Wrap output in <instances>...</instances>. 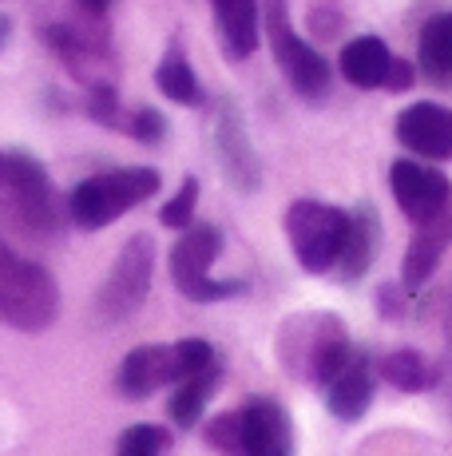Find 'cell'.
I'll return each mask as SVG.
<instances>
[{
    "instance_id": "obj_1",
    "label": "cell",
    "mask_w": 452,
    "mask_h": 456,
    "mask_svg": "<svg viewBox=\"0 0 452 456\" xmlns=\"http://www.w3.org/2000/svg\"><path fill=\"white\" fill-rule=\"evenodd\" d=\"M274 354L282 373L326 389L350 365L353 341L337 314H294V318H286L278 326Z\"/></svg>"
},
{
    "instance_id": "obj_2",
    "label": "cell",
    "mask_w": 452,
    "mask_h": 456,
    "mask_svg": "<svg viewBox=\"0 0 452 456\" xmlns=\"http://www.w3.org/2000/svg\"><path fill=\"white\" fill-rule=\"evenodd\" d=\"M0 215L32 239L60 234L68 207L60 203L44 163L20 151H0Z\"/></svg>"
},
{
    "instance_id": "obj_3",
    "label": "cell",
    "mask_w": 452,
    "mask_h": 456,
    "mask_svg": "<svg viewBox=\"0 0 452 456\" xmlns=\"http://www.w3.org/2000/svg\"><path fill=\"white\" fill-rule=\"evenodd\" d=\"M163 175L155 167H119V171H103L76 183L64 207L80 231H100V226H111L116 218H124L127 210H135L139 203L155 199Z\"/></svg>"
},
{
    "instance_id": "obj_4",
    "label": "cell",
    "mask_w": 452,
    "mask_h": 456,
    "mask_svg": "<svg viewBox=\"0 0 452 456\" xmlns=\"http://www.w3.org/2000/svg\"><path fill=\"white\" fill-rule=\"evenodd\" d=\"M60 318V286L40 262L0 239V322L20 333H44Z\"/></svg>"
},
{
    "instance_id": "obj_5",
    "label": "cell",
    "mask_w": 452,
    "mask_h": 456,
    "mask_svg": "<svg viewBox=\"0 0 452 456\" xmlns=\"http://www.w3.org/2000/svg\"><path fill=\"white\" fill-rule=\"evenodd\" d=\"M262 32L270 40L274 64L282 72V80L290 84V92L306 103H326L329 92H334V72H329L326 56L314 44L294 32L286 0H262Z\"/></svg>"
},
{
    "instance_id": "obj_6",
    "label": "cell",
    "mask_w": 452,
    "mask_h": 456,
    "mask_svg": "<svg viewBox=\"0 0 452 456\" xmlns=\"http://www.w3.org/2000/svg\"><path fill=\"white\" fill-rule=\"evenodd\" d=\"M282 231L306 274H329V270H337V258H342L350 210L318 203V199H298V203L286 207Z\"/></svg>"
},
{
    "instance_id": "obj_7",
    "label": "cell",
    "mask_w": 452,
    "mask_h": 456,
    "mask_svg": "<svg viewBox=\"0 0 452 456\" xmlns=\"http://www.w3.org/2000/svg\"><path fill=\"white\" fill-rule=\"evenodd\" d=\"M222 250V234L211 223H195L190 231H182V239L171 250V282L179 286L182 297L206 305V302H222V297L246 294L242 278H214L211 266Z\"/></svg>"
},
{
    "instance_id": "obj_8",
    "label": "cell",
    "mask_w": 452,
    "mask_h": 456,
    "mask_svg": "<svg viewBox=\"0 0 452 456\" xmlns=\"http://www.w3.org/2000/svg\"><path fill=\"white\" fill-rule=\"evenodd\" d=\"M151 274H155V242L147 234H132L119 247L116 262H111L108 282L95 294V314L103 326H119L132 314H139V305L147 302L151 290Z\"/></svg>"
},
{
    "instance_id": "obj_9",
    "label": "cell",
    "mask_w": 452,
    "mask_h": 456,
    "mask_svg": "<svg viewBox=\"0 0 452 456\" xmlns=\"http://www.w3.org/2000/svg\"><path fill=\"white\" fill-rule=\"evenodd\" d=\"M44 40L52 56L64 64V72L72 76L84 92H108L116 87V56H111L108 37H100L95 28H80L72 20H56L44 28Z\"/></svg>"
},
{
    "instance_id": "obj_10",
    "label": "cell",
    "mask_w": 452,
    "mask_h": 456,
    "mask_svg": "<svg viewBox=\"0 0 452 456\" xmlns=\"http://www.w3.org/2000/svg\"><path fill=\"white\" fill-rule=\"evenodd\" d=\"M389 187H393V199H397V207H401V215L413 226L440 218L452 203L448 179L437 167H424L421 159H397L389 167Z\"/></svg>"
},
{
    "instance_id": "obj_11",
    "label": "cell",
    "mask_w": 452,
    "mask_h": 456,
    "mask_svg": "<svg viewBox=\"0 0 452 456\" xmlns=\"http://www.w3.org/2000/svg\"><path fill=\"white\" fill-rule=\"evenodd\" d=\"M211 135H214V155H219V167H222L226 183H230L234 191H242V195L258 191V183H262L258 151H254V143H250L246 124H242V111L234 108L230 100H222L219 111H214Z\"/></svg>"
},
{
    "instance_id": "obj_12",
    "label": "cell",
    "mask_w": 452,
    "mask_h": 456,
    "mask_svg": "<svg viewBox=\"0 0 452 456\" xmlns=\"http://www.w3.org/2000/svg\"><path fill=\"white\" fill-rule=\"evenodd\" d=\"M397 143L408 147L416 159L448 163L452 159V108L421 100L397 116Z\"/></svg>"
},
{
    "instance_id": "obj_13",
    "label": "cell",
    "mask_w": 452,
    "mask_h": 456,
    "mask_svg": "<svg viewBox=\"0 0 452 456\" xmlns=\"http://www.w3.org/2000/svg\"><path fill=\"white\" fill-rule=\"evenodd\" d=\"M167 385H179L175 346H139L116 370V389L127 401H147Z\"/></svg>"
},
{
    "instance_id": "obj_14",
    "label": "cell",
    "mask_w": 452,
    "mask_h": 456,
    "mask_svg": "<svg viewBox=\"0 0 452 456\" xmlns=\"http://www.w3.org/2000/svg\"><path fill=\"white\" fill-rule=\"evenodd\" d=\"M242 413V456H294V428L274 397L246 401Z\"/></svg>"
},
{
    "instance_id": "obj_15",
    "label": "cell",
    "mask_w": 452,
    "mask_h": 456,
    "mask_svg": "<svg viewBox=\"0 0 452 456\" xmlns=\"http://www.w3.org/2000/svg\"><path fill=\"white\" fill-rule=\"evenodd\" d=\"M214 8V37L226 60L242 64L258 52L262 37V4L258 0H211Z\"/></svg>"
},
{
    "instance_id": "obj_16",
    "label": "cell",
    "mask_w": 452,
    "mask_h": 456,
    "mask_svg": "<svg viewBox=\"0 0 452 456\" xmlns=\"http://www.w3.org/2000/svg\"><path fill=\"white\" fill-rule=\"evenodd\" d=\"M448 247H452V215L448 210L440 218H432V223L416 226L408 247H405V262H401L405 294H416L432 274H437V266H440V258H445Z\"/></svg>"
},
{
    "instance_id": "obj_17",
    "label": "cell",
    "mask_w": 452,
    "mask_h": 456,
    "mask_svg": "<svg viewBox=\"0 0 452 456\" xmlns=\"http://www.w3.org/2000/svg\"><path fill=\"white\" fill-rule=\"evenodd\" d=\"M369 401H373V365L361 349H353L350 365L326 385V405L337 420H358L365 417Z\"/></svg>"
},
{
    "instance_id": "obj_18",
    "label": "cell",
    "mask_w": 452,
    "mask_h": 456,
    "mask_svg": "<svg viewBox=\"0 0 452 456\" xmlns=\"http://www.w3.org/2000/svg\"><path fill=\"white\" fill-rule=\"evenodd\" d=\"M393 64V52L381 37H353L337 56V72L345 84H353L358 92H377L385 84V72Z\"/></svg>"
},
{
    "instance_id": "obj_19",
    "label": "cell",
    "mask_w": 452,
    "mask_h": 456,
    "mask_svg": "<svg viewBox=\"0 0 452 456\" xmlns=\"http://www.w3.org/2000/svg\"><path fill=\"white\" fill-rule=\"evenodd\" d=\"M377 242H381L377 215H373L369 203H361L358 210H350V231H345V247H342V258H337V274L345 282H358L369 270L373 254H377Z\"/></svg>"
},
{
    "instance_id": "obj_20",
    "label": "cell",
    "mask_w": 452,
    "mask_h": 456,
    "mask_svg": "<svg viewBox=\"0 0 452 456\" xmlns=\"http://www.w3.org/2000/svg\"><path fill=\"white\" fill-rule=\"evenodd\" d=\"M416 68L437 87L452 84V12H437L416 40Z\"/></svg>"
},
{
    "instance_id": "obj_21",
    "label": "cell",
    "mask_w": 452,
    "mask_h": 456,
    "mask_svg": "<svg viewBox=\"0 0 452 456\" xmlns=\"http://www.w3.org/2000/svg\"><path fill=\"white\" fill-rule=\"evenodd\" d=\"M155 87H159L171 103H179V108H203L206 103L203 80H198V72L187 64V56H182L179 48H171L167 56L155 64Z\"/></svg>"
},
{
    "instance_id": "obj_22",
    "label": "cell",
    "mask_w": 452,
    "mask_h": 456,
    "mask_svg": "<svg viewBox=\"0 0 452 456\" xmlns=\"http://www.w3.org/2000/svg\"><path fill=\"white\" fill-rule=\"evenodd\" d=\"M219 381H222V362H214L211 370H203V373L187 377V381H179V385H175V393H171V401H167L171 420H175L179 428H195V420L203 417L206 401L214 397Z\"/></svg>"
},
{
    "instance_id": "obj_23",
    "label": "cell",
    "mask_w": 452,
    "mask_h": 456,
    "mask_svg": "<svg viewBox=\"0 0 452 456\" xmlns=\"http://www.w3.org/2000/svg\"><path fill=\"white\" fill-rule=\"evenodd\" d=\"M377 373L385 377L393 389H401V393H421V389H429L432 385V365H429V357L424 354H416V349H393V354H385L377 362Z\"/></svg>"
},
{
    "instance_id": "obj_24",
    "label": "cell",
    "mask_w": 452,
    "mask_h": 456,
    "mask_svg": "<svg viewBox=\"0 0 452 456\" xmlns=\"http://www.w3.org/2000/svg\"><path fill=\"white\" fill-rule=\"evenodd\" d=\"M171 436L159 425H132L119 433L116 456H167Z\"/></svg>"
},
{
    "instance_id": "obj_25",
    "label": "cell",
    "mask_w": 452,
    "mask_h": 456,
    "mask_svg": "<svg viewBox=\"0 0 452 456\" xmlns=\"http://www.w3.org/2000/svg\"><path fill=\"white\" fill-rule=\"evenodd\" d=\"M195 207H198V179L195 175H187L182 187L167 199V203H163L159 223L171 226V231H190V226H195Z\"/></svg>"
},
{
    "instance_id": "obj_26",
    "label": "cell",
    "mask_w": 452,
    "mask_h": 456,
    "mask_svg": "<svg viewBox=\"0 0 452 456\" xmlns=\"http://www.w3.org/2000/svg\"><path fill=\"white\" fill-rule=\"evenodd\" d=\"M124 135H132L135 143H163V135H167V116L155 108H135L132 116H127V127Z\"/></svg>"
},
{
    "instance_id": "obj_27",
    "label": "cell",
    "mask_w": 452,
    "mask_h": 456,
    "mask_svg": "<svg viewBox=\"0 0 452 456\" xmlns=\"http://www.w3.org/2000/svg\"><path fill=\"white\" fill-rule=\"evenodd\" d=\"M206 441L219 452L242 456V413H219L206 425Z\"/></svg>"
},
{
    "instance_id": "obj_28",
    "label": "cell",
    "mask_w": 452,
    "mask_h": 456,
    "mask_svg": "<svg viewBox=\"0 0 452 456\" xmlns=\"http://www.w3.org/2000/svg\"><path fill=\"white\" fill-rule=\"evenodd\" d=\"M377 314L381 318H401L405 314V286L401 282H389L377 290Z\"/></svg>"
},
{
    "instance_id": "obj_29",
    "label": "cell",
    "mask_w": 452,
    "mask_h": 456,
    "mask_svg": "<svg viewBox=\"0 0 452 456\" xmlns=\"http://www.w3.org/2000/svg\"><path fill=\"white\" fill-rule=\"evenodd\" d=\"M416 84V64H408V60H397L393 56V64H389V72H385V92H408V87Z\"/></svg>"
},
{
    "instance_id": "obj_30",
    "label": "cell",
    "mask_w": 452,
    "mask_h": 456,
    "mask_svg": "<svg viewBox=\"0 0 452 456\" xmlns=\"http://www.w3.org/2000/svg\"><path fill=\"white\" fill-rule=\"evenodd\" d=\"M76 4L84 8V16H92V20H103V12L111 8V0H76Z\"/></svg>"
},
{
    "instance_id": "obj_31",
    "label": "cell",
    "mask_w": 452,
    "mask_h": 456,
    "mask_svg": "<svg viewBox=\"0 0 452 456\" xmlns=\"http://www.w3.org/2000/svg\"><path fill=\"white\" fill-rule=\"evenodd\" d=\"M445 389L452 393V305H448V357H445Z\"/></svg>"
},
{
    "instance_id": "obj_32",
    "label": "cell",
    "mask_w": 452,
    "mask_h": 456,
    "mask_svg": "<svg viewBox=\"0 0 452 456\" xmlns=\"http://www.w3.org/2000/svg\"><path fill=\"white\" fill-rule=\"evenodd\" d=\"M8 37H12V20H8V16H0V48L8 44Z\"/></svg>"
},
{
    "instance_id": "obj_33",
    "label": "cell",
    "mask_w": 452,
    "mask_h": 456,
    "mask_svg": "<svg viewBox=\"0 0 452 456\" xmlns=\"http://www.w3.org/2000/svg\"><path fill=\"white\" fill-rule=\"evenodd\" d=\"M448 215H452V203H448Z\"/></svg>"
}]
</instances>
